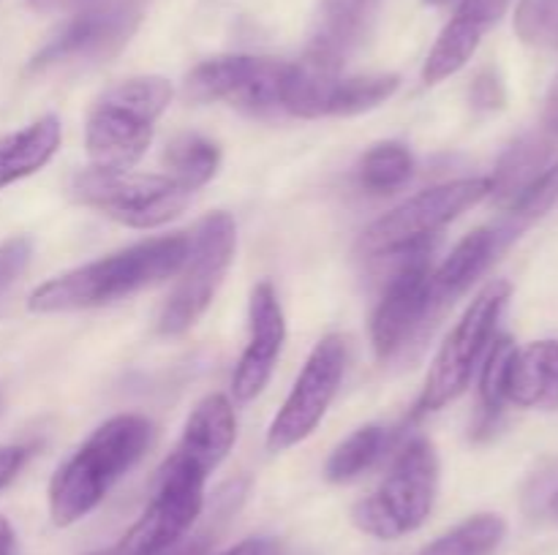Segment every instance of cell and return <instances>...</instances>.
Returning <instances> with one entry per match:
<instances>
[{
	"instance_id": "cell-12",
	"label": "cell",
	"mask_w": 558,
	"mask_h": 555,
	"mask_svg": "<svg viewBox=\"0 0 558 555\" xmlns=\"http://www.w3.org/2000/svg\"><path fill=\"white\" fill-rule=\"evenodd\" d=\"M142 0H98L85 5L36 58L31 71L101 63L129 44L142 22Z\"/></svg>"
},
{
	"instance_id": "cell-38",
	"label": "cell",
	"mask_w": 558,
	"mask_h": 555,
	"mask_svg": "<svg viewBox=\"0 0 558 555\" xmlns=\"http://www.w3.org/2000/svg\"><path fill=\"white\" fill-rule=\"evenodd\" d=\"M550 515H554V520L558 522V490H556L554 498H550Z\"/></svg>"
},
{
	"instance_id": "cell-33",
	"label": "cell",
	"mask_w": 558,
	"mask_h": 555,
	"mask_svg": "<svg viewBox=\"0 0 558 555\" xmlns=\"http://www.w3.org/2000/svg\"><path fill=\"white\" fill-rule=\"evenodd\" d=\"M93 555H123V553H118L114 547H109V550H101V553H93ZM158 555H207V539L205 536H194V539L185 536L183 542L174 544V547H169V550H163V553H158Z\"/></svg>"
},
{
	"instance_id": "cell-3",
	"label": "cell",
	"mask_w": 558,
	"mask_h": 555,
	"mask_svg": "<svg viewBox=\"0 0 558 555\" xmlns=\"http://www.w3.org/2000/svg\"><path fill=\"white\" fill-rule=\"evenodd\" d=\"M172 103V85L163 76H131L109 87L85 125L87 158L96 169L129 172L153 141L158 118Z\"/></svg>"
},
{
	"instance_id": "cell-14",
	"label": "cell",
	"mask_w": 558,
	"mask_h": 555,
	"mask_svg": "<svg viewBox=\"0 0 558 555\" xmlns=\"http://www.w3.org/2000/svg\"><path fill=\"white\" fill-rule=\"evenodd\" d=\"M287 343V319L270 281L256 283L248 299V343L232 373L234 400L248 403L262 395L272 379L281 348Z\"/></svg>"
},
{
	"instance_id": "cell-17",
	"label": "cell",
	"mask_w": 558,
	"mask_h": 555,
	"mask_svg": "<svg viewBox=\"0 0 558 555\" xmlns=\"http://www.w3.org/2000/svg\"><path fill=\"white\" fill-rule=\"evenodd\" d=\"M238 439V419H234L232 400L227 395H207L196 403L194 411L185 419L183 435L172 455L191 462L210 477L227 455L232 452Z\"/></svg>"
},
{
	"instance_id": "cell-35",
	"label": "cell",
	"mask_w": 558,
	"mask_h": 555,
	"mask_svg": "<svg viewBox=\"0 0 558 555\" xmlns=\"http://www.w3.org/2000/svg\"><path fill=\"white\" fill-rule=\"evenodd\" d=\"M545 134L550 136V139L558 141V76L556 82L550 85V92H548V101H545Z\"/></svg>"
},
{
	"instance_id": "cell-31",
	"label": "cell",
	"mask_w": 558,
	"mask_h": 555,
	"mask_svg": "<svg viewBox=\"0 0 558 555\" xmlns=\"http://www.w3.org/2000/svg\"><path fill=\"white\" fill-rule=\"evenodd\" d=\"M469 101H472V107L477 109V112H496V109L505 107L507 92L499 74L490 69L480 71L472 82V90H469Z\"/></svg>"
},
{
	"instance_id": "cell-1",
	"label": "cell",
	"mask_w": 558,
	"mask_h": 555,
	"mask_svg": "<svg viewBox=\"0 0 558 555\" xmlns=\"http://www.w3.org/2000/svg\"><path fill=\"white\" fill-rule=\"evenodd\" d=\"M189 234H167L87 261L41 283L27 297V308L33 313H74L118 303L129 294L178 275L189 256Z\"/></svg>"
},
{
	"instance_id": "cell-9",
	"label": "cell",
	"mask_w": 558,
	"mask_h": 555,
	"mask_svg": "<svg viewBox=\"0 0 558 555\" xmlns=\"http://www.w3.org/2000/svg\"><path fill=\"white\" fill-rule=\"evenodd\" d=\"M205 471L169 455L158 471L150 504L114 550L123 555H158L183 542L205 509Z\"/></svg>"
},
{
	"instance_id": "cell-22",
	"label": "cell",
	"mask_w": 558,
	"mask_h": 555,
	"mask_svg": "<svg viewBox=\"0 0 558 555\" xmlns=\"http://www.w3.org/2000/svg\"><path fill=\"white\" fill-rule=\"evenodd\" d=\"M163 166L174 183L194 194L216 177L218 166H221V150L216 141L199 134H180L163 150Z\"/></svg>"
},
{
	"instance_id": "cell-28",
	"label": "cell",
	"mask_w": 558,
	"mask_h": 555,
	"mask_svg": "<svg viewBox=\"0 0 558 555\" xmlns=\"http://www.w3.org/2000/svg\"><path fill=\"white\" fill-rule=\"evenodd\" d=\"M556 201H558V163H550V166L545 169V172L539 174V177L534 180V183L529 185V188L523 190L510 207H507L510 218H507V223L496 226L501 243L507 245L512 237H518V232H523L529 223L543 218Z\"/></svg>"
},
{
	"instance_id": "cell-2",
	"label": "cell",
	"mask_w": 558,
	"mask_h": 555,
	"mask_svg": "<svg viewBox=\"0 0 558 555\" xmlns=\"http://www.w3.org/2000/svg\"><path fill=\"white\" fill-rule=\"evenodd\" d=\"M153 444V422L142 414H118L54 471L49 482V517L65 528L90 515L109 490L142 460Z\"/></svg>"
},
{
	"instance_id": "cell-26",
	"label": "cell",
	"mask_w": 558,
	"mask_h": 555,
	"mask_svg": "<svg viewBox=\"0 0 558 555\" xmlns=\"http://www.w3.org/2000/svg\"><path fill=\"white\" fill-rule=\"evenodd\" d=\"M414 174V156L401 141H379L363 156L357 169L360 185L368 194L387 196L401 190Z\"/></svg>"
},
{
	"instance_id": "cell-39",
	"label": "cell",
	"mask_w": 558,
	"mask_h": 555,
	"mask_svg": "<svg viewBox=\"0 0 558 555\" xmlns=\"http://www.w3.org/2000/svg\"><path fill=\"white\" fill-rule=\"evenodd\" d=\"M423 3H428V5H445L447 0H423Z\"/></svg>"
},
{
	"instance_id": "cell-5",
	"label": "cell",
	"mask_w": 558,
	"mask_h": 555,
	"mask_svg": "<svg viewBox=\"0 0 558 555\" xmlns=\"http://www.w3.org/2000/svg\"><path fill=\"white\" fill-rule=\"evenodd\" d=\"M234 248H238V226L229 212H210L196 223L174 288L158 310L156 330L161 335H183L205 316L232 267Z\"/></svg>"
},
{
	"instance_id": "cell-6",
	"label": "cell",
	"mask_w": 558,
	"mask_h": 555,
	"mask_svg": "<svg viewBox=\"0 0 558 555\" xmlns=\"http://www.w3.org/2000/svg\"><path fill=\"white\" fill-rule=\"evenodd\" d=\"M510 283L494 281L469 303L466 313L452 326L447 341L441 343L439 354L430 362L423 395L417 400V411H439L466 392V386L474 379V370L480 368L490 343H494L496 326H499L501 313L510 303Z\"/></svg>"
},
{
	"instance_id": "cell-13",
	"label": "cell",
	"mask_w": 558,
	"mask_h": 555,
	"mask_svg": "<svg viewBox=\"0 0 558 555\" xmlns=\"http://www.w3.org/2000/svg\"><path fill=\"white\" fill-rule=\"evenodd\" d=\"M430 259L428 245L403 254V261L387 281L371 319V343L379 359H392L409 341L434 324L430 316Z\"/></svg>"
},
{
	"instance_id": "cell-10",
	"label": "cell",
	"mask_w": 558,
	"mask_h": 555,
	"mask_svg": "<svg viewBox=\"0 0 558 555\" xmlns=\"http://www.w3.org/2000/svg\"><path fill=\"white\" fill-rule=\"evenodd\" d=\"M292 63L256 54H223L196 65L185 76V96L196 103H229L248 114L283 112V85Z\"/></svg>"
},
{
	"instance_id": "cell-36",
	"label": "cell",
	"mask_w": 558,
	"mask_h": 555,
	"mask_svg": "<svg viewBox=\"0 0 558 555\" xmlns=\"http://www.w3.org/2000/svg\"><path fill=\"white\" fill-rule=\"evenodd\" d=\"M85 3H90V0H27V5L38 14H58V11L80 9Z\"/></svg>"
},
{
	"instance_id": "cell-27",
	"label": "cell",
	"mask_w": 558,
	"mask_h": 555,
	"mask_svg": "<svg viewBox=\"0 0 558 555\" xmlns=\"http://www.w3.org/2000/svg\"><path fill=\"white\" fill-rule=\"evenodd\" d=\"M515 343L510 335H496L490 343L488 354H485L483 365H480V433H488L496 428V419L505 411V381L510 359L515 354Z\"/></svg>"
},
{
	"instance_id": "cell-8",
	"label": "cell",
	"mask_w": 558,
	"mask_h": 555,
	"mask_svg": "<svg viewBox=\"0 0 558 555\" xmlns=\"http://www.w3.org/2000/svg\"><path fill=\"white\" fill-rule=\"evenodd\" d=\"M490 196V177H463L420 190L412 199L376 218L360 237V254L396 256L420 248L469 207Z\"/></svg>"
},
{
	"instance_id": "cell-29",
	"label": "cell",
	"mask_w": 558,
	"mask_h": 555,
	"mask_svg": "<svg viewBox=\"0 0 558 555\" xmlns=\"http://www.w3.org/2000/svg\"><path fill=\"white\" fill-rule=\"evenodd\" d=\"M515 33L529 47L558 52V0H521Z\"/></svg>"
},
{
	"instance_id": "cell-30",
	"label": "cell",
	"mask_w": 558,
	"mask_h": 555,
	"mask_svg": "<svg viewBox=\"0 0 558 555\" xmlns=\"http://www.w3.org/2000/svg\"><path fill=\"white\" fill-rule=\"evenodd\" d=\"M33 245L27 237H11L0 245V294L9 292L31 264Z\"/></svg>"
},
{
	"instance_id": "cell-11",
	"label": "cell",
	"mask_w": 558,
	"mask_h": 555,
	"mask_svg": "<svg viewBox=\"0 0 558 555\" xmlns=\"http://www.w3.org/2000/svg\"><path fill=\"white\" fill-rule=\"evenodd\" d=\"M343 373H347V337L332 332L322 337L305 359L292 392L267 430V449L287 452L308 439L325 419L330 403L336 400Z\"/></svg>"
},
{
	"instance_id": "cell-7",
	"label": "cell",
	"mask_w": 558,
	"mask_h": 555,
	"mask_svg": "<svg viewBox=\"0 0 558 555\" xmlns=\"http://www.w3.org/2000/svg\"><path fill=\"white\" fill-rule=\"evenodd\" d=\"M71 196L129 229H158L174 221L194 194L169 174H140L131 169L107 172L90 166L74 174Z\"/></svg>"
},
{
	"instance_id": "cell-24",
	"label": "cell",
	"mask_w": 558,
	"mask_h": 555,
	"mask_svg": "<svg viewBox=\"0 0 558 555\" xmlns=\"http://www.w3.org/2000/svg\"><path fill=\"white\" fill-rule=\"evenodd\" d=\"M507 536V522L501 515L483 511L458 522L439 539L420 550V555H494Z\"/></svg>"
},
{
	"instance_id": "cell-19",
	"label": "cell",
	"mask_w": 558,
	"mask_h": 555,
	"mask_svg": "<svg viewBox=\"0 0 558 555\" xmlns=\"http://www.w3.org/2000/svg\"><path fill=\"white\" fill-rule=\"evenodd\" d=\"M507 403L521 408H558V341H534L515 348L505 381Z\"/></svg>"
},
{
	"instance_id": "cell-34",
	"label": "cell",
	"mask_w": 558,
	"mask_h": 555,
	"mask_svg": "<svg viewBox=\"0 0 558 555\" xmlns=\"http://www.w3.org/2000/svg\"><path fill=\"white\" fill-rule=\"evenodd\" d=\"M276 553V544L270 539H245V542L234 544V547L223 550L218 555H272Z\"/></svg>"
},
{
	"instance_id": "cell-23",
	"label": "cell",
	"mask_w": 558,
	"mask_h": 555,
	"mask_svg": "<svg viewBox=\"0 0 558 555\" xmlns=\"http://www.w3.org/2000/svg\"><path fill=\"white\" fill-rule=\"evenodd\" d=\"M387 444H390V433L381 424L357 428L330 452L325 462V477L336 484L363 477L365 471H371L381 460Z\"/></svg>"
},
{
	"instance_id": "cell-18",
	"label": "cell",
	"mask_w": 558,
	"mask_h": 555,
	"mask_svg": "<svg viewBox=\"0 0 558 555\" xmlns=\"http://www.w3.org/2000/svg\"><path fill=\"white\" fill-rule=\"evenodd\" d=\"M501 248L505 245H501L496 226L466 234L452 248V254L430 272V316L439 319L461 294H466Z\"/></svg>"
},
{
	"instance_id": "cell-16",
	"label": "cell",
	"mask_w": 558,
	"mask_h": 555,
	"mask_svg": "<svg viewBox=\"0 0 558 555\" xmlns=\"http://www.w3.org/2000/svg\"><path fill=\"white\" fill-rule=\"evenodd\" d=\"M510 0H461L452 20L439 33L423 65V79L428 85L450 79L477 52L485 33L505 16Z\"/></svg>"
},
{
	"instance_id": "cell-4",
	"label": "cell",
	"mask_w": 558,
	"mask_h": 555,
	"mask_svg": "<svg viewBox=\"0 0 558 555\" xmlns=\"http://www.w3.org/2000/svg\"><path fill=\"white\" fill-rule=\"evenodd\" d=\"M439 493V455L423 435L409 441L392 460L379 488L352 509V522L368 536L392 542L417 531L430 517Z\"/></svg>"
},
{
	"instance_id": "cell-15",
	"label": "cell",
	"mask_w": 558,
	"mask_h": 555,
	"mask_svg": "<svg viewBox=\"0 0 558 555\" xmlns=\"http://www.w3.org/2000/svg\"><path fill=\"white\" fill-rule=\"evenodd\" d=\"M381 0H316L305 63L341 74L343 63L368 41Z\"/></svg>"
},
{
	"instance_id": "cell-40",
	"label": "cell",
	"mask_w": 558,
	"mask_h": 555,
	"mask_svg": "<svg viewBox=\"0 0 558 555\" xmlns=\"http://www.w3.org/2000/svg\"><path fill=\"white\" fill-rule=\"evenodd\" d=\"M0 414H3V392H0Z\"/></svg>"
},
{
	"instance_id": "cell-25",
	"label": "cell",
	"mask_w": 558,
	"mask_h": 555,
	"mask_svg": "<svg viewBox=\"0 0 558 555\" xmlns=\"http://www.w3.org/2000/svg\"><path fill=\"white\" fill-rule=\"evenodd\" d=\"M398 79L396 74H368V76H338L330 85L325 98V118H349V114L368 112L396 96Z\"/></svg>"
},
{
	"instance_id": "cell-20",
	"label": "cell",
	"mask_w": 558,
	"mask_h": 555,
	"mask_svg": "<svg viewBox=\"0 0 558 555\" xmlns=\"http://www.w3.org/2000/svg\"><path fill=\"white\" fill-rule=\"evenodd\" d=\"M60 139H63V128L54 114L38 118L27 128L0 139V188L47 166L58 152Z\"/></svg>"
},
{
	"instance_id": "cell-21",
	"label": "cell",
	"mask_w": 558,
	"mask_h": 555,
	"mask_svg": "<svg viewBox=\"0 0 558 555\" xmlns=\"http://www.w3.org/2000/svg\"><path fill=\"white\" fill-rule=\"evenodd\" d=\"M554 141L556 139H550L545 131L543 134H529L501 156L499 166L490 177V196L501 207H510L550 166Z\"/></svg>"
},
{
	"instance_id": "cell-32",
	"label": "cell",
	"mask_w": 558,
	"mask_h": 555,
	"mask_svg": "<svg viewBox=\"0 0 558 555\" xmlns=\"http://www.w3.org/2000/svg\"><path fill=\"white\" fill-rule=\"evenodd\" d=\"M27 460L25 446H0V490L9 488Z\"/></svg>"
},
{
	"instance_id": "cell-37",
	"label": "cell",
	"mask_w": 558,
	"mask_h": 555,
	"mask_svg": "<svg viewBox=\"0 0 558 555\" xmlns=\"http://www.w3.org/2000/svg\"><path fill=\"white\" fill-rule=\"evenodd\" d=\"M0 555H16L14 526L0 515Z\"/></svg>"
}]
</instances>
